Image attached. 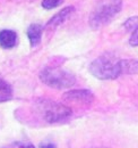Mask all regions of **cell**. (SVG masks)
<instances>
[{"instance_id": "1", "label": "cell", "mask_w": 138, "mask_h": 148, "mask_svg": "<svg viewBox=\"0 0 138 148\" xmlns=\"http://www.w3.org/2000/svg\"><path fill=\"white\" fill-rule=\"evenodd\" d=\"M120 60L110 54L97 57L89 64V72L99 80H114L121 75Z\"/></svg>"}, {"instance_id": "2", "label": "cell", "mask_w": 138, "mask_h": 148, "mask_svg": "<svg viewBox=\"0 0 138 148\" xmlns=\"http://www.w3.org/2000/svg\"><path fill=\"white\" fill-rule=\"evenodd\" d=\"M122 9V0H103L89 16L92 29H100L114 18Z\"/></svg>"}, {"instance_id": "3", "label": "cell", "mask_w": 138, "mask_h": 148, "mask_svg": "<svg viewBox=\"0 0 138 148\" xmlns=\"http://www.w3.org/2000/svg\"><path fill=\"white\" fill-rule=\"evenodd\" d=\"M35 108L40 114V116L47 123H51V124L62 122L71 115V110L68 106L47 99L39 100L37 104L35 105Z\"/></svg>"}, {"instance_id": "4", "label": "cell", "mask_w": 138, "mask_h": 148, "mask_svg": "<svg viewBox=\"0 0 138 148\" xmlns=\"http://www.w3.org/2000/svg\"><path fill=\"white\" fill-rule=\"evenodd\" d=\"M40 79L44 84L54 89H67L76 83L75 75L57 67L44 69L40 73Z\"/></svg>"}, {"instance_id": "5", "label": "cell", "mask_w": 138, "mask_h": 148, "mask_svg": "<svg viewBox=\"0 0 138 148\" xmlns=\"http://www.w3.org/2000/svg\"><path fill=\"white\" fill-rule=\"evenodd\" d=\"M65 100L77 104H91L94 100V95L87 89L69 90L62 97Z\"/></svg>"}, {"instance_id": "6", "label": "cell", "mask_w": 138, "mask_h": 148, "mask_svg": "<svg viewBox=\"0 0 138 148\" xmlns=\"http://www.w3.org/2000/svg\"><path fill=\"white\" fill-rule=\"evenodd\" d=\"M75 12V8L72 7V6H67V7H65V8H62L60 12H58L54 16H52L50 21L47 23V25H45V27L48 29V30H50V31H53L54 29H57L58 26H60L65 21H67V19L71 16V14Z\"/></svg>"}, {"instance_id": "7", "label": "cell", "mask_w": 138, "mask_h": 148, "mask_svg": "<svg viewBox=\"0 0 138 148\" xmlns=\"http://www.w3.org/2000/svg\"><path fill=\"white\" fill-rule=\"evenodd\" d=\"M17 43V33L13 30L0 31V47L3 49H12Z\"/></svg>"}, {"instance_id": "8", "label": "cell", "mask_w": 138, "mask_h": 148, "mask_svg": "<svg viewBox=\"0 0 138 148\" xmlns=\"http://www.w3.org/2000/svg\"><path fill=\"white\" fill-rule=\"evenodd\" d=\"M42 33H43V26L40 24H31L27 29V37L30 40V43L32 47L37 46L41 42V38H42Z\"/></svg>"}, {"instance_id": "9", "label": "cell", "mask_w": 138, "mask_h": 148, "mask_svg": "<svg viewBox=\"0 0 138 148\" xmlns=\"http://www.w3.org/2000/svg\"><path fill=\"white\" fill-rule=\"evenodd\" d=\"M121 74L138 73V60L136 59H121Z\"/></svg>"}, {"instance_id": "10", "label": "cell", "mask_w": 138, "mask_h": 148, "mask_svg": "<svg viewBox=\"0 0 138 148\" xmlns=\"http://www.w3.org/2000/svg\"><path fill=\"white\" fill-rule=\"evenodd\" d=\"M13 98V88L5 80L0 79V103L8 101Z\"/></svg>"}, {"instance_id": "11", "label": "cell", "mask_w": 138, "mask_h": 148, "mask_svg": "<svg viewBox=\"0 0 138 148\" xmlns=\"http://www.w3.org/2000/svg\"><path fill=\"white\" fill-rule=\"evenodd\" d=\"M123 26H124V29H126L127 31H129V32H133L134 30L138 29V16H133V17L128 18L124 22Z\"/></svg>"}, {"instance_id": "12", "label": "cell", "mask_w": 138, "mask_h": 148, "mask_svg": "<svg viewBox=\"0 0 138 148\" xmlns=\"http://www.w3.org/2000/svg\"><path fill=\"white\" fill-rule=\"evenodd\" d=\"M60 2H61V0H42L41 6H42L44 9H53V8H55Z\"/></svg>"}, {"instance_id": "13", "label": "cell", "mask_w": 138, "mask_h": 148, "mask_svg": "<svg viewBox=\"0 0 138 148\" xmlns=\"http://www.w3.org/2000/svg\"><path fill=\"white\" fill-rule=\"evenodd\" d=\"M129 45L131 47H138V29L131 32V36L129 39Z\"/></svg>"}, {"instance_id": "14", "label": "cell", "mask_w": 138, "mask_h": 148, "mask_svg": "<svg viewBox=\"0 0 138 148\" xmlns=\"http://www.w3.org/2000/svg\"><path fill=\"white\" fill-rule=\"evenodd\" d=\"M40 148H55V146L54 144H43L40 146Z\"/></svg>"}, {"instance_id": "15", "label": "cell", "mask_w": 138, "mask_h": 148, "mask_svg": "<svg viewBox=\"0 0 138 148\" xmlns=\"http://www.w3.org/2000/svg\"><path fill=\"white\" fill-rule=\"evenodd\" d=\"M20 148H35L33 145H31V144H27V145H23V146H20Z\"/></svg>"}, {"instance_id": "16", "label": "cell", "mask_w": 138, "mask_h": 148, "mask_svg": "<svg viewBox=\"0 0 138 148\" xmlns=\"http://www.w3.org/2000/svg\"><path fill=\"white\" fill-rule=\"evenodd\" d=\"M2 148H14L13 146H5V147H2Z\"/></svg>"}]
</instances>
